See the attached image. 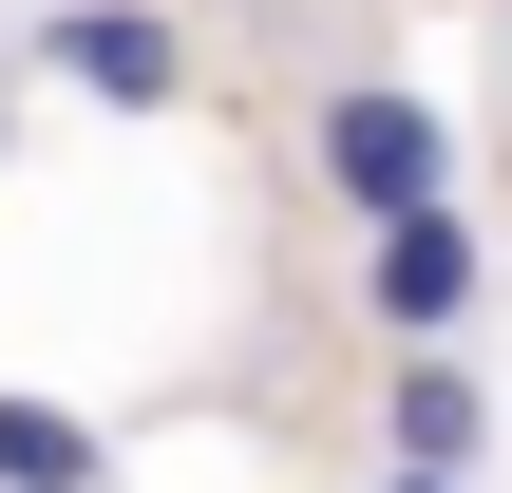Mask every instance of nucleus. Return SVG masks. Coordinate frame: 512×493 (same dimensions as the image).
<instances>
[{
  "instance_id": "f257e3e1",
  "label": "nucleus",
  "mask_w": 512,
  "mask_h": 493,
  "mask_svg": "<svg viewBox=\"0 0 512 493\" xmlns=\"http://www.w3.org/2000/svg\"><path fill=\"white\" fill-rule=\"evenodd\" d=\"M323 190H342L361 228H380V209H437V190H456V133L361 76V95H323Z\"/></svg>"
},
{
  "instance_id": "f03ea898",
  "label": "nucleus",
  "mask_w": 512,
  "mask_h": 493,
  "mask_svg": "<svg viewBox=\"0 0 512 493\" xmlns=\"http://www.w3.org/2000/svg\"><path fill=\"white\" fill-rule=\"evenodd\" d=\"M475 285H494V266H475L456 190H437V209H380V228H361V304H380L399 342H456V323H475Z\"/></svg>"
},
{
  "instance_id": "7ed1b4c3",
  "label": "nucleus",
  "mask_w": 512,
  "mask_h": 493,
  "mask_svg": "<svg viewBox=\"0 0 512 493\" xmlns=\"http://www.w3.org/2000/svg\"><path fill=\"white\" fill-rule=\"evenodd\" d=\"M38 57H57L95 114H171V76H190V38H171L152 0H57V19H38Z\"/></svg>"
},
{
  "instance_id": "20e7f679",
  "label": "nucleus",
  "mask_w": 512,
  "mask_h": 493,
  "mask_svg": "<svg viewBox=\"0 0 512 493\" xmlns=\"http://www.w3.org/2000/svg\"><path fill=\"white\" fill-rule=\"evenodd\" d=\"M380 437H399V456H418V475H475V437H494V399H475V380H456V361H418V380H399V399H380Z\"/></svg>"
},
{
  "instance_id": "39448f33",
  "label": "nucleus",
  "mask_w": 512,
  "mask_h": 493,
  "mask_svg": "<svg viewBox=\"0 0 512 493\" xmlns=\"http://www.w3.org/2000/svg\"><path fill=\"white\" fill-rule=\"evenodd\" d=\"M95 418H57V399H0V493H95Z\"/></svg>"
},
{
  "instance_id": "423d86ee",
  "label": "nucleus",
  "mask_w": 512,
  "mask_h": 493,
  "mask_svg": "<svg viewBox=\"0 0 512 493\" xmlns=\"http://www.w3.org/2000/svg\"><path fill=\"white\" fill-rule=\"evenodd\" d=\"M399 493H456V475H418V456H399Z\"/></svg>"
}]
</instances>
